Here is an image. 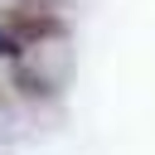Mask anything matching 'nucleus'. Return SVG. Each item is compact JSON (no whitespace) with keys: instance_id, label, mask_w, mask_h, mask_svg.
<instances>
[{"instance_id":"obj_1","label":"nucleus","mask_w":155,"mask_h":155,"mask_svg":"<svg viewBox=\"0 0 155 155\" xmlns=\"http://www.w3.org/2000/svg\"><path fill=\"white\" fill-rule=\"evenodd\" d=\"M15 53H19V44H15V34H5V29H0V58H15Z\"/></svg>"}]
</instances>
